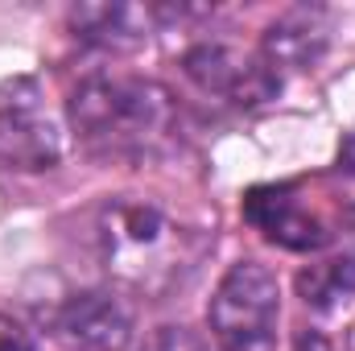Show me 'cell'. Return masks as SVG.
Wrapping results in <instances>:
<instances>
[{"instance_id": "9", "label": "cell", "mask_w": 355, "mask_h": 351, "mask_svg": "<svg viewBox=\"0 0 355 351\" xmlns=\"http://www.w3.org/2000/svg\"><path fill=\"white\" fill-rule=\"evenodd\" d=\"M157 8H137V4H79L71 12V25L79 29L83 42H95L103 50H137L149 42Z\"/></svg>"}, {"instance_id": "2", "label": "cell", "mask_w": 355, "mask_h": 351, "mask_svg": "<svg viewBox=\"0 0 355 351\" xmlns=\"http://www.w3.org/2000/svg\"><path fill=\"white\" fill-rule=\"evenodd\" d=\"M174 99L153 79L91 75L71 91V124L99 157H149L174 137Z\"/></svg>"}, {"instance_id": "10", "label": "cell", "mask_w": 355, "mask_h": 351, "mask_svg": "<svg viewBox=\"0 0 355 351\" xmlns=\"http://www.w3.org/2000/svg\"><path fill=\"white\" fill-rule=\"evenodd\" d=\"M297 289H302L306 306H318V310H331L343 298H352L355 293V248H343L339 257H327V261L310 264L297 277Z\"/></svg>"}, {"instance_id": "1", "label": "cell", "mask_w": 355, "mask_h": 351, "mask_svg": "<svg viewBox=\"0 0 355 351\" xmlns=\"http://www.w3.org/2000/svg\"><path fill=\"white\" fill-rule=\"evenodd\" d=\"M99 248L107 273L141 293H166L182 285L207 252V232L178 219L157 198L120 194L99 211Z\"/></svg>"}, {"instance_id": "5", "label": "cell", "mask_w": 355, "mask_h": 351, "mask_svg": "<svg viewBox=\"0 0 355 351\" xmlns=\"http://www.w3.org/2000/svg\"><path fill=\"white\" fill-rule=\"evenodd\" d=\"M190 83L207 95H219L236 108H257L268 103L281 91V75L268 67L261 54H244L227 42H198L182 58Z\"/></svg>"}, {"instance_id": "8", "label": "cell", "mask_w": 355, "mask_h": 351, "mask_svg": "<svg viewBox=\"0 0 355 351\" xmlns=\"http://www.w3.org/2000/svg\"><path fill=\"white\" fill-rule=\"evenodd\" d=\"M327 50V25L318 12L310 8H297V12H285L281 21H272L265 33V58L268 67L281 75V71H310Z\"/></svg>"}, {"instance_id": "11", "label": "cell", "mask_w": 355, "mask_h": 351, "mask_svg": "<svg viewBox=\"0 0 355 351\" xmlns=\"http://www.w3.org/2000/svg\"><path fill=\"white\" fill-rule=\"evenodd\" d=\"M141 351H207L202 348V339L194 335V331H186V327H157Z\"/></svg>"}, {"instance_id": "6", "label": "cell", "mask_w": 355, "mask_h": 351, "mask_svg": "<svg viewBox=\"0 0 355 351\" xmlns=\"http://www.w3.org/2000/svg\"><path fill=\"white\" fill-rule=\"evenodd\" d=\"M244 215L265 240L281 244V248H293V252H318V248H327L335 240L327 211L318 203H310L306 186H297V182L248 190Z\"/></svg>"}, {"instance_id": "3", "label": "cell", "mask_w": 355, "mask_h": 351, "mask_svg": "<svg viewBox=\"0 0 355 351\" xmlns=\"http://www.w3.org/2000/svg\"><path fill=\"white\" fill-rule=\"evenodd\" d=\"M207 323L223 351H277L281 285L261 261H240L215 285Z\"/></svg>"}, {"instance_id": "12", "label": "cell", "mask_w": 355, "mask_h": 351, "mask_svg": "<svg viewBox=\"0 0 355 351\" xmlns=\"http://www.w3.org/2000/svg\"><path fill=\"white\" fill-rule=\"evenodd\" d=\"M0 351H33L29 331L17 318H8V314H0Z\"/></svg>"}, {"instance_id": "7", "label": "cell", "mask_w": 355, "mask_h": 351, "mask_svg": "<svg viewBox=\"0 0 355 351\" xmlns=\"http://www.w3.org/2000/svg\"><path fill=\"white\" fill-rule=\"evenodd\" d=\"M54 331L62 343L83 351H120L132 339V314L128 306L107 289L71 293L54 310Z\"/></svg>"}, {"instance_id": "4", "label": "cell", "mask_w": 355, "mask_h": 351, "mask_svg": "<svg viewBox=\"0 0 355 351\" xmlns=\"http://www.w3.org/2000/svg\"><path fill=\"white\" fill-rule=\"evenodd\" d=\"M62 157L58 120L46 112V99L33 79H12L0 87V170L37 174L54 170Z\"/></svg>"}, {"instance_id": "13", "label": "cell", "mask_w": 355, "mask_h": 351, "mask_svg": "<svg viewBox=\"0 0 355 351\" xmlns=\"http://www.w3.org/2000/svg\"><path fill=\"white\" fill-rule=\"evenodd\" d=\"M293 351H331V343H327V335L322 331H297V339H293Z\"/></svg>"}]
</instances>
